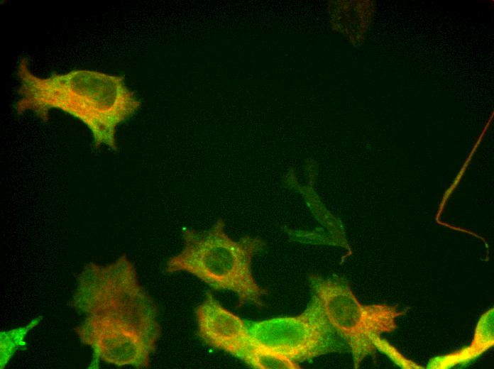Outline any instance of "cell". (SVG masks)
<instances>
[{"label": "cell", "instance_id": "obj_10", "mask_svg": "<svg viewBox=\"0 0 494 369\" xmlns=\"http://www.w3.org/2000/svg\"><path fill=\"white\" fill-rule=\"evenodd\" d=\"M41 316L36 317L24 326L0 333V365L4 368L16 351L26 346L25 337L29 331L38 326Z\"/></svg>", "mask_w": 494, "mask_h": 369}, {"label": "cell", "instance_id": "obj_3", "mask_svg": "<svg viewBox=\"0 0 494 369\" xmlns=\"http://www.w3.org/2000/svg\"><path fill=\"white\" fill-rule=\"evenodd\" d=\"M71 304L89 316L105 318L138 334L155 348L161 331L158 308L140 285L126 255L106 266L87 264Z\"/></svg>", "mask_w": 494, "mask_h": 369}, {"label": "cell", "instance_id": "obj_4", "mask_svg": "<svg viewBox=\"0 0 494 369\" xmlns=\"http://www.w3.org/2000/svg\"><path fill=\"white\" fill-rule=\"evenodd\" d=\"M312 296L319 303L339 339L352 355L353 367L378 351L383 334L394 331L404 311L385 304H363L343 281L319 275L309 277Z\"/></svg>", "mask_w": 494, "mask_h": 369}, {"label": "cell", "instance_id": "obj_7", "mask_svg": "<svg viewBox=\"0 0 494 369\" xmlns=\"http://www.w3.org/2000/svg\"><path fill=\"white\" fill-rule=\"evenodd\" d=\"M195 314L198 334L204 342L242 360L253 338L239 316L224 308L209 292Z\"/></svg>", "mask_w": 494, "mask_h": 369}, {"label": "cell", "instance_id": "obj_5", "mask_svg": "<svg viewBox=\"0 0 494 369\" xmlns=\"http://www.w3.org/2000/svg\"><path fill=\"white\" fill-rule=\"evenodd\" d=\"M248 329L256 341L297 364L339 349V338L313 296L301 314L254 322Z\"/></svg>", "mask_w": 494, "mask_h": 369}, {"label": "cell", "instance_id": "obj_1", "mask_svg": "<svg viewBox=\"0 0 494 369\" xmlns=\"http://www.w3.org/2000/svg\"><path fill=\"white\" fill-rule=\"evenodd\" d=\"M16 75L20 81V98L15 105L18 114L31 111L46 121L50 109L62 111L89 128L96 148L104 144L116 151V126L141 104L121 76L77 70L40 77L31 71L26 57L19 62Z\"/></svg>", "mask_w": 494, "mask_h": 369}, {"label": "cell", "instance_id": "obj_6", "mask_svg": "<svg viewBox=\"0 0 494 369\" xmlns=\"http://www.w3.org/2000/svg\"><path fill=\"white\" fill-rule=\"evenodd\" d=\"M75 331L81 342L92 348L93 361L138 368L150 366L155 348L132 331L94 316H88Z\"/></svg>", "mask_w": 494, "mask_h": 369}, {"label": "cell", "instance_id": "obj_8", "mask_svg": "<svg viewBox=\"0 0 494 369\" xmlns=\"http://www.w3.org/2000/svg\"><path fill=\"white\" fill-rule=\"evenodd\" d=\"M493 344V307H492L480 318L473 341L468 346L431 360L427 368L444 369L468 363L488 350Z\"/></svg>", "mask_w": 494, "mask_h": 369}, {"label": "cell", "instance_id": "obj_9", "mask_svg": "<svg viewBox=\"0 0 494 369\" xmlns=\"http://www.w3.org/2000/svg\"><path fill=\"white\" fill-rule=\"evenodd\" d=\"M242 360L249 366L258 369L301 368L299 364L291 361L274 350L258 343L254 338L252 345Z\"/></svg>", "mask_w": 494, "mask_h": 369}, {"label": "cell", "instance_id": "obj_2", "mask_svg": "<svg viewBox=\"0 0 494 369\" xmlns=\"http://www.w3.org/2000/svg\"><path fill=\"white\" fill-rule=\"evenodd\" d=\"M182 237L183 248L168 260L167 272H187L215 290L231 291L240 304H263L266 292L254 279L251 268L253 258L265 246L262 239L251 236L232 239L221 219L203 231L186 228Z\"/></svg>", "mask_w": 494, "mask_h": 369}]
</instances>
